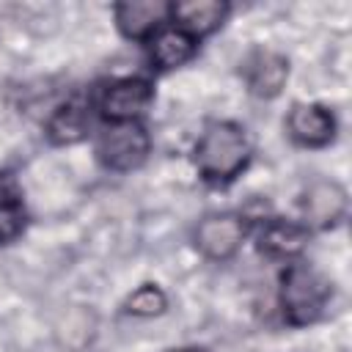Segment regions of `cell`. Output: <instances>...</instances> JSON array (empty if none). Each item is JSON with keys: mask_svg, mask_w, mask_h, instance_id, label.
I'll return each instance as SVG.
<instances>
[{"mask_svg": "<svg viewBox=\"0 0 352 352\" xmlns=\"http://www.w3.org/2000/svg\"><path fill=\"white\" fill-rule=\"evenodd\" d=\"M289 58L278 50H267V47H256L245 55L242 60V80L250 96L256 99H275L283 94L286 82H289Z\"/></svg>", "mask_w": 352, "mask_h": 352, "instance_id": "9c48e42d", "label": "cell"}, {"mask_svg": "<svg viewBox=\"0 0 352 352\" xmlns=\"http://www.w3.org/2000/svg\"><path fill=\"white\" fill-rule=\"evenodd\" d=\"M113 22L121 38L132 44H146L157 30L170 25L168 0H124L113 6Z\"/></svg>", "mask_w": 352, "mask_h": 352, "instance_id": "8fae6325", "label": "cell"}, {"mask_svg": "<svg viewBox=\"0 0 352 352\" xmlns=\"http://www.w3.org/2000/svg\"><path fill=\"white\" fill-rule=\"evenodd\" d=\"M28 223L30 212L19 179L8 170H0V248L14 245L28 231Z\"/></svg>", "mask_w": 352, "mask_h": 352, "instance_id": "5bb4252c", "label": "cell"}, {"mask_svg": "<svg viewBox=\"0 0 352 352\" xmlns=\"http://www.w3.org/2000/svg\"><path fill=\"white\" fill-rule=\"evenodd\" d=\"M286 135L300 148H324L338 135L336 113L322 102H294L286 113Z\"/></svg>", "mask_w": 352, "mask_h": 352, "instance_id": "ba28073f", "label": "cell"}, {"mask_svg": "<svg viewBox=\"0 0 352 352\" xmlns=\"http://www.w3.org/2000/svg\"><path fill=\"white\" fill-rule=\"evenodd\" d=\"M333 280L305 258L289 261L278 275V308L289 327L316 324L333 302Z\"/></svg>", "mask_w": 352, "mask_h": 352, "instance_id": "7a4b0ae2", "label": "cell"}, {"mask_svg": "<svg viewBox=\"0 0 352 352\" xmlns=\"http://www.w3.org/2000/svg\"><path fill=\"white\" fill-rule=\"evenodd\" d=\"M253 239H256V250L261 256H267L270 261L289 264V261L302 258V253L308 250V242H311V231L300 220L267 214L256 223Z\"/></svg>", "mask_w": 352, "mask_h": 352, "instance_id": "52a82bcc", "label": "cell"}, {"mask_svg": "<svg viewBox=\"0 0 352 352\" xmlns=\"http://www.w3.org/2000/svg\"><path fill=\"white\" fill-rule=\"evenodd\" d=\"M253 143L242 124L231 118H212L204 124L192 146V168L206 187H231L250 165Z\"/></svg>", "mask_w": 352, "mask_h": 352, "instance_id": "6da1fadb", "label": "cell"}, {"mask_svg": "<svg viewBox=\"0 0 352 352\" xmlns=\"http://www.w3.org/2000/svg\"><path fill=\"white\" fill-rule=\"evenodd\" d=\"M143 47H146V58H148L151 72L165 74V72H176V69L187 66L198 55L201 41L192 38L190 33H184L176 25H165Z\"/></svg>", "mask_w": 352, "mask_h": 352, "instance_id": "7c38bea8", "label": "cell"}, {"mask_svg": "<svg viewBox=\"0 0 352 352\" xmlns=\"http://www.w3.org/2000/svg\"><path fill=\"white\" fill-rule=\"evenodd\" d=\"M151 154V132L143 121H102L94 135V157L110 173H132Z\"/></svg>", "mask_w": 352, "mask_h": 352, "instance_id": "3957f363", "label": "cell"}, {"mask_svg": "<svg viewBox=\"0 0 352 352\" xmlns=\"http://www.w3.org/2000/svg\"><path fill=\"white\" fill-rule=\"evenodd\" d=\"M91 124H94L91 96L74 94L50 110L44 121V138L55 148H69V146L82 143L91 135Z\"/></svg>", "mask_w": 352, "mask_h": 352, "instance_id": "30bf717a", "label": "cell"}, {"mask_svg": "<svg viewBox=\"0 0 352 352\" xmlns=\"http://www.w3.org/2000/svg\"><path fill=\"white\" fill-rule=\"evenodd\" d=\"M349 209L346 187L336 179H314L300 195V223L314 231H333L344 223Z\"/></svg>", "mask_w": 352, "mask_h": 352, "instance_id": "8992f818", "label": "cell"}, {"mask_svg": "<svg viewBox=\"0 0 352 352\" xmlns=\"http://www.w3.org/2000/svg\"><path fill=\"white\" fill-rule=\"evenodd\" d=\"M124 314L129 316H138V319H154V316H162L168 311V294L160 283L154 280H146L140 286H135L126 297H124Z\"/></svg>", "mask_w": 352, "mask_h": 352, "instance_id": "9a60e30c", "label": "cell"}, {"mask_svg": "<svg viewBox=\"0 0 352 352\" xmlns=\"http://www.w3.org/2000/svg\"><path fill=\"white\" fill-rule=\"evenodd\" d=\"M250 228L253 226L242 212H209L192 228V248L201 258L223 264L239 253Z\"/></svg>", "mask_w": 352, "mask_h": 352, "instance_id": "5b68a950", "label": "cell"}, {"mask_svg": "<svg viewBox=\"0 0 352 352\" xmlns=\"http://www.w3.org/2000/svg\"><path fill=\"white\" fill-rule=\"evenodd\" d=\"M162 352H212V349L204 346V344H184V346H168Z\"/></svg>", "mask_w": 352, "mask_h": 352, "instance_id": "2e32d148", "label": "cell"}, {"mask_svg": "<svg viewBox=\"0 0 352 352\" xmlns=\"http://www.w3.org/2000/svg\"><path fill=\"white\" fill-rule=\"evenodd\" d=\"M231 16L228 0H176L170 3V25L182 28L192 38H206L217 33Z\"/></svg>", "mask_w": 352, "mask_h": 352, "instance_id": "4fadbf2b", "label": "cell"}, {"mask_svg": "<svg viewBox=\"0 0 352 352\" xmlns=\"http://www.w3.org/2000/svg\"><path fill=\"white\" fill-rule=\"evenodd\" d=\"M154 96L157 91L151 77L126 74L102 82L91 94V104L102 121H143V116L154 104Z\"/></svg>", "mask_w": 352, "mask_h": 352, "instance_id": "277c9868", "label": "cell"}]
</instances>
